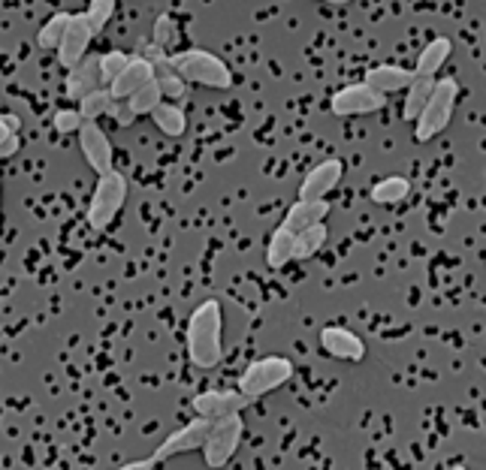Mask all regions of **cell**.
Masks as SVG:
<instances>
[{
    "label": "cell",
    "mask_w": 486,
    "mask_h": 470,
    "mask_svg": "<svg viewBox=\"0 0 486 470\" xmlns=\"http://www.w3.org/2000/svg\"><path fill=\"white\" fill-rule=\"evenodd\" d=\"M224 317H221V302L218 299H205L203 304H196V311L187 320V356L196 368L212 371L224 356Z\"/></svg>",
    "instance_id": "cell-1"
},
{
    "label": "cell",
    "mask_w": 486,
    "mask_h": 470,
    "mask_svg": "<svg viewBox=\"0 0 486 470\" xmlns=\"http://www.w3.org/2000/svg\"><path fill=\"white\" fill-rule=\"evenodd\" d=\"M456 97H459L456 79H450V76L435 79L430 100H426V106L414 118V139L417 142H432L435 136L450 127L453 109H456Z\"/></svg>",
    "instance_id": "cell-2"
},
{
    "label": "cell",
    "mask_w": 486,
    "mask_h": 470,
    "mask_svg": "<svg viewBox=\"0 0 486 470\" xmlns=\"http://www.w3.org/2000/svg\"><path fill=\"white\" fill-rule=\"evenodd\" d=\"M172 70L178 73L187 85H203V88H233V73L218 55L205 52V48H187V52L169 55Z\"/></svg>",
    "instance_id": "cell-3"
},
{
    "label": "cell",
    "mask_w": 486,
    "mask_h": 470,
    "mask_svg": "<svg viewBox=\"0 0 486 470\" xmlns=\"http://www.w3.org/2000/svg\"><path fill=\"white\" fill-rule=\"evenodd\" d=\"M127 202V178L121 172H106V175H97V187L94 196L88 202V226L91 229H106L112 226V220L118 218V211L125 209Z\"/></svg>",
    "instance_id": "cell-4"
},
{
    "label": "cell",
    "mask_w": 486,
    "mask_h": 470,
    "mask_svg": "<svg viewBox=\"0 0 486 470\" xmlns=\"http://www.w3.org/2000/svg\"><path fill=\"white\" fill-rule=\"evenodd\" d=\"M293 377V362L284 356H263L251 362L248 368L239 377V392L248 395V398H263V395L282 389V386Z\"/></svg>",
    "instance_id": "cell-5"
},
{
    "label": "cell",
    "mask_w": 486,
    "mask_h": 470,
    "mask_svg": "<svg viewBox=\"0 0 486 470\" xmlns=\"http://www.w3.org/2000/svg\"><path fill=\"white\" fill-rule=\"evenodd\" d=\"M242 434H245V419L242 414H227L221 419H212V428L205 434V443H203V458L209 467H224L230 458L236 456L239 443H242Z\"/></svg>",
    "instance_id": "cell-6"
},
{
    "label": "cell",
    "mask_w": 486,
    "mask_h": 470,
    "mask_svg": "<svg viewBox=\"0 0 486 470\" xmlns=\"http://www.w3.org/2000/svg\"><path fill=\"white\" fill-rule=\"evenodd\" d=\"M209 428H212V419H205V416H194L187 425H181L178 432H172L167 440L161 443L158 449L152 452V461L154 465H163L167 458L172 456H185V452H196V449H203V443H205V434H209Z\"/></svg>",
    "instance_id": "cell-7"
},
{
    "label": "cell",
    "mask_w": 486,
    "mask_h": 470,
    "mask_svg": "<svg viewBox=\"0 0 486 470\" xmlns=\"http://www.w3.org/2000/svg\"><path fill=\"white\" fill-rule=\"evenodd\" d=\"M384 103H386L384 94H378V90L369 88L366 81H357V85H344L339 94H333V100H329V112L339 115V118H351V115L381 112Z\"/></svg>",
    "instance_id": "cell-8"
},
{
    "label": "cell",
    "mask_w": 486,
    "mask_h": 470,
    "mask_svg": "<svg viewBox=\"0 0 486 470\" xmlns=\"http://www.w3.org/2000/svg\"><path fill=\"white\" fill-rule=\"evenodd\" d=\"M91 39H94V30H91L85 13L70 15L67 30H64L61 43H57V48H55V52H57V64H61L64 70H73L82 61V57L88 55Z\"/></svg>",
    "instance_id": "cell-9"
},
{
    "label": "cell",
    "mask_w": 486,
    "mask_h": 470,
    "mask_svg": "<svg viewBox=\"0 0 486 470\" xmlns=\"http://www.w3.org/2000/svg\"><path fill=\"white\" fill-rule=\"evenodd\" d=\"M79 145H82V154H85L88 167L94 169L97 175H106V172L115 169V154H112L109 136L103 133L97 121H85L79 127Z\"/></svg>",
    "instance_id": "cell-10"
},
{
    "label": "cell",
    "mask_w": 486,
    "mask_h": 470,
    "mask_svg": "<svg viewBox=\"0 0 486 470\" xmlns=\"http://www.w3.org/2000/svg\"><path fill=\"white\" fill-rule=\"evenodd\" d=\"M251 404H254V398L242 395L239 389H209L194 398V410H196V416L221 419L227 414H242V410H248Z\"/></svg>",
    "instance_id": "cell-11"
},
{
    "label": "cell",
    "mask_w": 486,
    "mask_h": 470,
    "mask_svg": "<svg viewBox=\"0 0 486 470\" xmlns=\"http://www.w3.org/2000/svg\"><path fill=\"white\" fill-rule=\"evenodd\" d=\"M320 347H324L326 356L342 359V362L366 359V341L344 326H326L324 332H320Z\"/></svg>",
    "instance_id": "cell-12"
},
{
    "label": "cell",
    "mask_w": 486,
    "mask_h": 470,
    "mask_svg": "<svg viewBox=\"0 0 486 470\" xmlns=\"http://www.w3.org/2000/svg\"><path fill=\"white\" fill-rule=\"evenodd\" d=\"M342 175H344V167H342V160H335V157L317 163V167L308 169V175L302 178L299 200H326V193L339 187Z\"/></svg>",
    "instance_id": "cell-13"
},
{
    "label": "cell",
    "mask_w": 486,
    "mask_h": 470,
    "mask_svg": "<svg viewBox=\"0 0 486 470\" xmlns=\"http://www.w3.org/2000/svg\"><path fill=\"white\" fill-rule=\"evenodd\" d=\"M103 88V79H100V55H85L82 61L67 73V81H64V94L70 100H82L88 97L91 90Z\"/></svg>",
    "instance_id": "cell-14"
},
{
    "label": "cell",
    "mask_w": 486,
    "mask_h": 470,
    "mask_svg": "<svg viewBox=\"0 0 486 470\" xmlns=\"http://www.w3.org/2000/svg\"><path fill=\"white\" fill-rule=\"evenodd\" d=\"M154 79V67L145 61L143 55H130L127 57V67L115 76V81L109 85V94L115 97V100H127L130 94H134L136 88H143L145 81Z\"/></svg>",
    "instance_id": "cell-15"
},
{
    "label": "cell",
    "mask_w": 486,
    "mask_h": 470,
    "mask_svg": "<svg viewBox=\"0 0 486 470\" xmlns=\"http://www.w3.org/2000/svg\"><path fill=\"white\" fill-rule=\"evenodd\" d=\"M411 81H414V70L396 67V64H381V67H372L366 73V85L375 88L378 94H396V90H405Z\"/></svg>",
    "instance_id": "cell-16"
},
{
    "label": "cell",
    "mask_w": 486,
    "mask_h": 470,
    "mask_svg": "<svg viewBox=\"0 0 486 470\" xmlns=\"http://www.w3.org/2000/svg\"><path fill=\"white\" fill-rule=\"evenodd\" d=\"M329 214V202L326 200H299L291 211L284 214L282 226H287L291 233H302V229L324 224V218Z\"/></svg>",
    "instance_id": "cell-17"
},
{
    "label": "cell",
    "mask_w": 486,
    "mask_h": 470,
    "mask_svg": "<svg viewBox=\"0 0 486 470\" xmlns=\"http://www.w3.org/2000/svg\"><path fill=\"white\" fill-rule=\"evenodd\" d=\"M450 39L447 37H435L430 46L420 52L417 57V67H414V76H426V79H435L438 76V70L447 64L450 57Z\"/></svg>",
    "instance_id": "cell-18"
},
{
    "label": "cell",
    "mask_w": 486,
    "mask_h": 470,
    "mask_svg": "<svg viewBox=\"0 0 486 470\" xmlns=\"http://www.w3.org/2000/svg\"><path fill=\"white\" fill-rule=\"evenodd\" d=\"M152 121L158 124L161 133H167V136H172V139L185 136V130H187L185 112H181L172 100H161L158 106H154V109H152Z\"/></svg>",
    "instance_id": "cell-19"
},
{
    "label": "cell",
    "mask_w": 486,
    "mask_h": 470,
    "mask_svg": "<svg viewBox=\"0 0 486 470\" xmlns=\"http://www.w3.org/2000/svg\"><path fill=\"white\" fill-rule=\"evenodd\" d=\"M326 238H329L326 224H315V226L302 229V233H293V260L315 257L317 251H324Z\"/></svg>",
    "instance_id": "cell-20"
},
{
    "label": "cell",
    "mask_w": 486,
    "mask_h": 470,
    "mask_svg": "<svg viewBox=\"0 0 486 470\" xmlns=\"http://www.w3.org/2000/svg\"><path fill=\"white\" fill-rule=\"evenodd\" d=\"M432 88H435V79H426V76H414V81L405 88V106H402V118L405 121H414L420 109L426 106V100H430V94H432Z\"/></svg>",
    "instance_id": "cell-21"
},
{
    "label": "cell",
    "mask_w": 486,
    "mask_h": 470,
    "mask_svg": "<svg viewBox=\"0 0 486 470\" xmlns=\"http://www.w3.org/2000/svg\"><path fill=\"white\" fill-rule=\"evenodd\" d=\"M291 260H293V233L287 226H278L266 244V262L272 269H284Z\"/></svg>",
    "instance_id": "cell-22"
},
{
    "label": "cell",
    "mask_w": 486,
    "mask_h": 470,
    "mask_svg": "<svg viewBox=\"0 0 486 470\" xmlns=\"http://www.w3.org/2000/svg\"><path fill=\"white\" fill-rule=\"evenodd\" d=\"M411 193V184H408V178H402V175H390V178H381L378 184L372 187V202L378 205H396L402 202L405 196Z\"/></svg>",
    "instance_id": "cell-23"
},
{
    "label": "cell",
    "mask_w": 486,
    "mask_h": 470,
    "mask_svg": "<svg viewBox=\"0 0 486 470\" xmlns=\"http://www.w3.org/2000/svg\"><path fill=\"white\" fill-rule=\"evenodd\" d=\"M161 100H163V94H161V88H158V79H152V81H145L143 88H136L125 103L130 106V112H134L136 118H139V115H152V109Z\"/></svg>",
    "instance_id": "cell-24"
},
{
    "label": "cell",
    "mask_w": 486,
    "mask_h": 470,
    "mask_svg": "<svg viewBox=\"0 0 486 470\" xmlns=\"http://www.w3.org/2000/svg\"><path fill=\"white\" fill-rule=\"evenodd\" d=\"M115 97L109 94V88H97V90H91L88 97H82L79 100V115L85 121H100L106 118V112H109V106H112Z\"/></svg>",
    "instance_id": "cell-25"
},
{
    "label": "cell",
    "mask_w": 486,
    "mask_h": 470,
    "mask_svg": "<svg viewBox=\"0 0 486 470\" xmlns=\"http://www.w3.org/2000/svg\"><path fill=\"white\" fill-rule=\"evenodd\" d=\"M70 15L73 13H55L52 19H46V24L39 28V34H37V43L39 48H57V43H61V37H64V30H67V24H70Z\"/></svg>",
    "instance_id": "cell-26"
},
{
    "label": "cell",
    "mask_w": 486,
    "mask_h": 470,
    "mask_svg": "<svg viewBox=\"0 0 486 470\" xmlns=\"http://www.w3.org/2000/svg\"><path fill=\"white\" fill-rule=\"evenodd\" d=\"M112 15H115V0H88L85 19H88L94 34H100L106 24L112 21Z\"/></svg>",
    "instance_id": "cell-27"
},
{
    "label": "cell",
    "mask_w": 486,
    "mask_h": 470,
    "mask_svg": "<svg viewBox=\"0 0 486 470\" xmlns=\"http://www.w3.org/2000/svg\"><path fill=\"white\" fill-rule=\"evenodd\" d=\"M158 88H161V94H163V100H172V103H178V100H185L187 97V81L178 76L176 70H169V73H158Z\"/></svg>",
    "instance_id": "cell-28"
},
{
    "label": "cell",
    "mask_w": 486,
    "mask_h": 470,
    "mask_svg": "<svg viewBox=\"0 0 486 470\" xmlns=\"http://www.w3.org/2000/svg\"><path fill=\"white\" fill-rule=\"evenodd\" d=\"M127 67V55L125 52H106L100 55V79H103V85L109 88L115 76H118L121 70Z\"/></svg>",
    "instance_id": "cell-29"
},
{
    "label": "cell",
    "mask_w": 486,
    "mask_h": 470,
    "mask_svg": "<svg viewBox=\"0 0 486 470\" xmlns=\"http://www.w3.org/2000/svg\"><path fill=\"white\" fill-rule=\"evenodd\" d=\"M82 124H85V118L79 115V109H61V112L55 115L52 127H55L61 136H67V133H79Z\"/></svg>",
    "instance_id": "cell-30"
},
{
    "label": "cell",
    "mask_w": 486,
    "mask_h": 470,
    "mask_svg": "<svg viewBox=\"0 0 486 470\" xmlns=\"http://www.w3.org/2000/svg\"><path fill=\"white\" fill-rule=\"evenodd\" d=\"M154 46L161 48H169L172 43H176V24H172V19L167 13L158 15V21H154V37H152Z\"/></svg>",
    "instance_id": "cell-31"
},
{
    "label": "cell",
    "mask_w": 486,
    "mask_h": 470,
    "mask_svg": "<svg viewBox=\"0 0 486 470\" xmlns=\"http://www.w3.org/2000/svg\"><path fill=\"white\" fill-rule=\"evenodd\" d=\"M106 118H112L115 124H118V127H130V124L136 121V115L130 112V106L125 100H112L109 112H106Z\"/></svg>",
    "instance_id": "cell-32"
},
{
    "label": "cell",
    "mask_w": 486,
    "mask_h": 470,
    "mask_svg": "<svg viewBox=\"0 0 486 470\" xmlns=\"http://www.w3.org/2000/svg\"><path fill=\"white\" fill-rule=\"evenodd\" d=\"M19 127H22L19 115H0V142H6L13 133H19Z\"/></svg>",
    "instance_id": "cell-33"
},
{
    "label": "cell",
    "mask_w": 486,
    "mask_h": 470,
    "mask_svg": "<svg viewBox=\"0 0 486 470\" xmlns=\"http://www.w3.org/2000/svg\"><path fill=\"white\" fill-rule=\"evenodd\" d=\"M22 148V142H19V133H13L6 142H0V160H10V157L19 151Z\"/></svg>",
    "instance_id": "cell-34"
},
{
    "label": "cell",
    "mask_w": 486,
    "mask_h": 470,
    "mask_svg": "<svg viewBox=\"0 0 486 470\" xmlns=\"http://www.w3.org/2000/svg\"><path fill=\"white\" fill-rule=\"evenodd\" d=\"M152 467H158L152 458H143V461H127V465H125V470H152Z\"/></svg>",
    "instance_id": "cell-35"
},
{
    "label": "cell",
    "mask_w": 486,
    "mask_h": 470,
    "mask_svg": "<svg viewBox=\"0 0 486 470\" xmlns=\"http://www.w3.org/2000/svg\"><path fill=\"white\" fill-rule=\"evenodd\" d=\"M320 4H329V6H344V4H351V0H320Z\"/></svg>",
    "instance_id": "cell-36"
},
{
    "label": "cell",
    "mask_w": 486,
    "mask_h": 470,
    "mask_svg": "<svg viewBox=\"0 0 486 470\" xmlns=\"http://www.w3.org/2000/svg\"><path fill=\"white\" fill-rule=\"evenodd\" d=\"M0 106H4V103H0Z\"/></svg>",
    "instance_id": "cell-37"
}]
</instances>
